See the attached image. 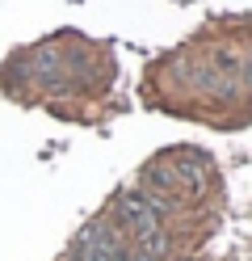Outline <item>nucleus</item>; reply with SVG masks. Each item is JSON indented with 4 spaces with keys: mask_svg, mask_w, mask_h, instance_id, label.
Returning <instances> with one entry per match:
<instances>
[{
    "mask_svg": "<svg viewBox=\"0 0 252 261\" xmlns=\"http://www.w3.org/2000/svg\"><path fill=\"white\" fill-rule=\"evenodd\" d=\"M72 253L80 261H126V244H122V236H118L109 223H89L76 236Z\"/></svg>",
    "mask_w": 252,
    "mask_h": 261,
    "instance_id": "nucleus-2",
    "label": "nucleus"
},
{
    "mask_svg": "<svg viewBox=\"0 0 252 261\" xmlns=\"http://www.w3.org/2000/svg\"><path fill=\"white\" fill-rule=\"evenodd\" d=\"M126 261H156V257L143 253V249H126Z\"/></svg>",
    "mask_w": 252,
    "mask_h": 261,
    "instance_id": "nucleus-3",
    "label": "nucleus"
},
{
    "mask_svg": "<svg viewBox=\"0 0 252 261\" xmlns=\"http://www.w3.org/2000/svg\"><path fill=\"white\" fill-rule=\"evenodd\" d=\"M114 219L134 232V240H139V249H143V253H151V257L168 253L164 223H160V215H156V211L143 202V194H122V198L114 202Z\"/></svg>",
    "mask_w": 252,
    "mask_h": 261,
    "instance_id": "nucleus-1",
    "label": "nucleus"
}]
</instances>
